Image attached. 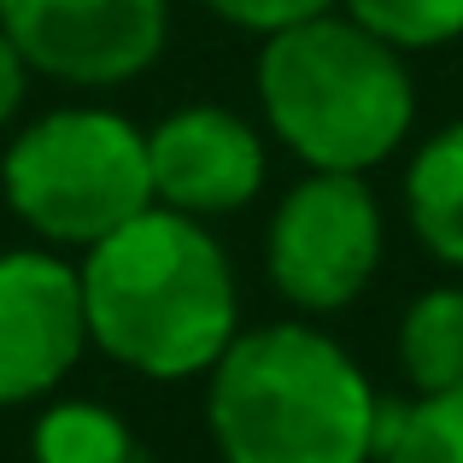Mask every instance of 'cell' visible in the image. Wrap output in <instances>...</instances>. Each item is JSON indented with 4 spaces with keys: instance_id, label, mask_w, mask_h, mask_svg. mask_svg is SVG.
Instances as JSON below:
<instances>
[{
    "instance_id": "cell-15",
    "label": "cell",
    "mask_w": 463,
    "mask_h": 463,
    "mask_svg": "<svg viewBox=\"0 0 463 463\" xmlns=\"http://www.w3.org/2000/svg\"><path fill=\"white\" fill-rule=\"evenodd\" d=\"M30 59L18 53V42H12L6 30H0V129L12 124V118L24 112V94H30Z\"/></svg>"
},
{
    "instance_id": "cell-8",
    "label": "cell",
    "mask_w": 463,
    "mask_h": 463,
    "mask_svg": "<svg viewBox=\"0 0 463 463\" xmlns=\"http://www.w3.org/2000/svg\"><path fill=\"white\" fill-rule=\"evenodd\" d=\"M153 205L182 217L241 212L264 188V141L247 118L223 106H182L147 129Z\"/></svg>"
},
{
    "instance_id": "cell-4",
    "label": "cell",
    "mask_w": 463,
    "mask_h": 463,
    "mask_svg": "<svg viewBox=\"0 0 463 463\" xmlns=\"http://www.w3.org/2000/svg\"><path fill=\"white\" fill-rule=\"evenodd\" d=\"M0 194L35 241L89 252L153 205L147 129L106 106L42 112L0 158Z\"/></svg>"
},
{
    "instance_id": "cell-7",
    "label": "cell",
    "mask_w": 463,
    "mask_h": 463,
    "mask_svg": "<svg viewBox=\"0 0 463 463\" xmlns=\"http://www.w3.org/2000/svg\"><path fill=\"white\" fill-rule=\"evenodd\" d=\"M89 346L82 270L47 247L0 252V411L47 399Z\"/></svg>"
},
{
    "instance_id": "cell-3",
    "label": "cell",
    "mask_w": 463,
    "mask_h": 463,
    "mask_svg": "<svg viewBox=\"0 0 463 463\" xmlns=\"http://www.w3.org/2000/svg\"><path fill=\"white\" fill-rule=\"evenodd\" d=\"M259 106L282 147L311 170L364 176L411 136L417 89L399 47H387L364 24L323 12L264 35Z\"/></svg>"
},
{
    "instance_id": "cell-5",
    "label": "cell",
    "mask_w": 463,
    "mask_h": 463,
    "mask_svg": "<svg viewBox=\"0 0 463 463\" xmlns=\"http://www.w3.org/2000/svg\"><path fill=\"white\" fill-rule=\"evenodd\" d=\"M270 282L299 311H340L370 288L382 264V212L364 176L311 170L282 194L264 235Z\"/></svg>"
},
{
    "instance_id": "cell-2",
    "label": "cell",
    "mask_w": 463,
    "mask_h": 463,
    "mask_svg": "<svg viewBox=\"0 0 463 463\" xmlns=\"http://www.w3.org/2000/svg\"><path fill=\"white\" fill-rule=\"evenodd\" d=\"M205 422L223 463H370L382 399L340 340L270 323L229 340L205 375Z\"/></svg>"
},
{
    "instance_id": "cell-12",
    "label": "cell",
    "mask_w": 463,
    "mask_h": 463,
    "mask_svg": "<svg viewBox=\"0 0 463 463\" xmlns=\"http://www.w3.org/2000/svg\"><path fill=\"white\" fill-rule=\"evenodd\" d=\"M375 463H463V387L417 393L411 405H382Z\"/></svg>"
},
{
    "instance_id": "cell-14",
    "label": "cell",
    "mask_w": 463,
    "mask_h": 463,
    "mask_svg": "<svg viewBox=\"0 0 463 463\" xmlns=\"http://www.w3.org/2000/svg\"><path fill=\"white\" fill-rule=\"evenodd\" d=\"M200 6H212L217 18L235 24V30L276 35V30H294V24H306V18H323V12H335L340 0H200Z\"/></svg>"
},
{
    "instance_id": "cell-9",
    "label": "cell",
    "mask_w": 463,
    "mask_h": 463,
    "mask_svg": "<svg viewBox=\"0 0 463 463\" xmlns=\"http://www.w3.org/2000/svg\"><path fill=\"white\" fill-rule=\"evenodd\" d=\"M405 212L422 247L463 270V124H446L417 147L405 176Z\"/></svg>"
},
{
    "instance_id": "cell-13",
    "label": "cell",
    "mask_w": 463,
    "mask_h": 463,
    "mask_svg": "<svg viewBox=\"0 0 463 463\" xmlns=\"http://www.w3.org/2000/svg\"><path fill=\"white\" fill-rule=\"evenodd\" d=\"M340 6L352 24H364L399 53L446 47L463 35V0H340Z\"/></svg>"
},
{
    "instance_id": "cell-11",
    "label": "cell",
    "mask_w": 463,
    "mask_h": 463,
    "mask_svg": "<svg viewBox=\"0 0 463 463\" xmlns=\"http://www.w3.org/2000/svg\"><path fill=\"white\" fill-rule=\"evenodd\" d=\"M35 463H136V434L94 399H53L30 429Z\"/></svg>"
},
{
    "instance_id": "cell-10",
    "label": "cell",
    "mask_w": 463,
    "mask_h": 463,
    "mask_svg": "<svg viewBox=\"0 0 463 463\" xmlns=\"http://www.w3.org/2000/svg\"><path fill=\"white\" fill-rule=\"evenodd\" d=\"M399 370L417 393L463 387V288H429L399 323Z\"/></svg>"
},
{
    "instance_id": "cell-1",
    "label": "cell",
    "mask_w": 463,
    "mask_h": 463,
    "mask_svg": "<svg viewBox=\"0 0 463 463\" xmlns=\"http://www.w3.org/2000/svg\"><path fill=\"white\" fill-rule=\"evenodd\" d=\"M89 346L147 382L212 375L241 335V294L229 252L200 217L147 205L118 235L82 252Z\"/></svg>"
},
{
    "instance_id": "cell-6",
    "label": "cell",
    "mask_w": 463,
    "mask_h": 463,
    "mask_svg": "<svg viewBox=\"0 0 463 463\" xmlns=\"http://www.w3.org/2000/svg\"><path fill=\"white\" fill-rule=\"evenodd\" d=\"M0 30L42 77L118 89L165 53L170 0H0Z\"/></svg>"
}]
</instances>
